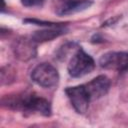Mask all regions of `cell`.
Instances as JSON below:
<instances>
[{
  "mask_svg": "<svg viewBox=\"0 0 128 128\" xmlns=\"http://www.w3.org/2000/svg\"><path fill=\"white\" fill-rule=\"evenodd\" d=\"M95 67L93 58L82 49H77L69 60L68 73L70 76L78 78L89 74Z\"/></svg>",
  "mask_w": 128,
  "mask_h": 128,
  "instance_id": "1",
  "label": "cell"
},
{
  "mask_svg": "<svg viewBox=\"0 0 128 128\" xmlns=\"http://www.w3.org/2000/svg\"><path fill=\"white\" fill-rule=\"evenodd\" d=\"M31 78L39 86L50 88L57 84L59 80V74L57 69L51 64L41 63L33 69Z\"/></svg>",
  "mask_w": 128,
  "mask_h": 128,
  "instance_id": "2",
  "label": "cell"
},
{
  "mask_svg": "<svg viewBox=\"0 0 128 128\" xmlns=\"http://www.w3.org/2000/svg\"><path fill=\"white\" fill-rule=\"evenodd\" d=\"M16 108H21L25 111L37 112L44 116H49L51 114V106L50 103L41 97L37 96H28L24 98H20L16 101H12V103Z\"/></svg>",
  "mask_w": 128,
  "mask_h": 128,
  "instance_id": "3",
  "label": "cell"
},
{
  "mask_svg": "<svg viewBox=\"0 0 128 128\" xmlns=\"http://www.w3.org/2000/svg\"><path fill=\"white\" fill-rule=\"evenodd\" d=\"M65 93L77 113L84 114L87 111L91 100L88 96V93H87L84 85L68 87V88H66Z\"/></svg>",
  "mask_w": 128,
  "mask_h": 128,
  "instance_id": "4",
  "label": "cell"
},
{
  "mask_svg": "<svg viewBox=\"0 0 128 128\" xmlns=\"http://www.w3.org/2000/svg\"><path fill=\"white\" fill-rule=\"evenodd\" d=\"M99 64L104 69L125 72L128 70V53L127 52H108L101 56Z\"/></svg>",
  "mask_w": 128,
  "mask_h": 128,
  "instance_id": "5",
  "label": "cell"
},
{
  "mask_svg": "<svg viewBox=\"0 0 128 128\" xmlns=\"http://www.w3.org/2000/svg\"><path fill=\"white\" fill-rule=\"evenodd\" d=\"M84 87L90 100H96L107 94L110 89V80L105 75H99L90 82L84 84Z\"/></svg>",
  "mask_w": 128,
  "mask_h": 128,
  "instance_id": "6",
  "label": "cell"
},
{
  "mask_svg": "<svg viewBox=\"0 0 128 128\" xmlns=\"http://www.w3.org/2000/svg\"><path fill=\"white\" fill-rule=\"evenodd\" d=\"M33 43L34 41L32 39H22L17 41L13 48L15 55L21 60H28L30 58H33L36 54V49Z\"/></svg>",
  "mask_w": 128,
  "mask_h": 128,
  "instance_id": "7",
  "label": "cell"
},
{
  "mask_svg": "<svg viewBox=\"0 0 128 128\" xmlns=\"http://www.w3.org/2000/svg\"><path fill=\"white\" fill-rule=\"evenodd\" d=\"M91 5H92V1L90 0H74V1L65 3L57 11V13L59 15H70V14L83 11L89 8Z\"/></svg>",
  "mask_w": 128,
  "mask_h": 128,
  "instance_id": "8",
  "label": "cell"
},
{
  "mask_svg": "<svg viewBox=\"0 0 128 128\" xmlns=\"http://www.w3.org/2000/svg\"><path fill=\"white\" fill-rule=\"evenodd\" d=\"M65 33V30L63 28H49L46 30H40L36 31L32 36L31 39L34 42H45V41H51L58 36Z\"/></svg>",
  "mask_w": 128,
  "mask_h": 128,
  "instance_id": "9",
  "label": "cell"
},
{
  "mask_svg": "<svg viewBox=\"0 0 128 128\" xmlns=\"http://www.w3.org/2000/svg\"><path fill=\"white\" fill-rule=\"evenodd\" d=\"M21 2L26 7H35L41 5L44 2V0H21Z\"/></svg>",
  "mask_w": 128,
  "mask_h": 128,
  "instance_id": "10",
  "label": "cell"
},
{
  "mask_svg": "<svg viewBox=\"0 0 128 128\" xmlns=\"http://www.w3.org/2000/svg\"><path fill=\"white\" fill-rule=\"evenodd\" d=\"M61 1H64L65 3H67V2H70V1H74V0H61Z\"/></svg>",
  "mask_w": 128,
  "mask_h": 128,
  "instance_id": "11",
  "label": "cell"
}]
</instances>
